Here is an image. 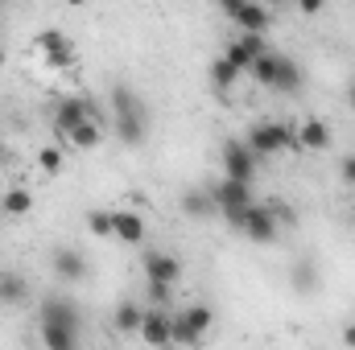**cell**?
<instances>
[{"mask_svg":"<svg viewBox=\"0 0 355 350\" xmlns=\"http://www.w3.org/2000/svg\"><path fill=\"white\" fill-rule=\"evenodd\" d=\"M265 54H268V42L261 37V33H240V37L227 46V54H223V58H227L240 75H252V66H257Z\"/></svg>","mask_w":355,"mask_h":350,"instance_id":"7","label":"cell"},{"mask_svg":"<svg viewBox=\"0 0 355 350\" xmlns=\"http://www.w3.org/2000/svg\"><path fill=\"white\" fill-rule=\"evenodd\" d=\"M87 120H95V111H91L87 99H79V95H67V99H58L54 103V132L67 140L79 124H87Z\"/></svg>","mask_w":355,"mask_h":350,"instance_id":"9","label":"cell"},{"mask_svg":"<svg viewBox=\"0 0 355 350\" xmlns=\"http://www.w3.org/2000/svg\"><path fill=\"white\" fill-rule=\"evenodd\" d=\"M29 301V280L21 272H0V305H25Z\"/></svg>","mask_w":355,"mask_h":350,"instance_id":"19","label":"cell"},{"mask_svg":"<svg viewBox=\"0 0 355 350\" xmlns=\"http://www.w3.org/2000/svg\"><path fill=\"white\" fill-rule=\"evenodd\" d=\"M87 231L95 235V239L112 235V210H91V214H87Z\"/></svg>","mask_w":355,"mask_h":350,"instance_id":"25","label":"cell"},{"mask_svg":"<svg viewBox=\"0 0 355 350\" xmlns=\"http://www.w3.org/2000/svg\"><path fill=\"white\" fill-rule=\"evenodd\" d=\"M0 210H4V214H29V210H33V194H29L25 185H12V190H4V198H0Z\"/></svg>","mask_w":355,"mask_h":350,"instance_id":"20","label":"cell"},{"mask_svg":"<svg viewBox=\"0 0 355 350\" xmlns=\"http://www.w3.org/2000/svg\"><path fill=\"white\" fill-rule=\"evenodd\" d=\"M112 235L120 243H145V214L141 210H112Z\"/></svg>","mask_w":355,"mask_h":350,"instance_id":"14","label":"cell"},{"mask_svg":"<svg viewBox=\"0 0 355 350\" xmlns=\"http://www.w3.org/2000/svg\"><path fill=\"white\" fill-rule=\"evenodd\" d=\"M211 202H215V210H244V206H252L257 198H252V185L248 181H232V177H223V181H215L211 190Z\"/></svg>","mask_w":355,"mask_h":350,"instance_id":"11","label":"cell"},{"mask_svg":"<svg viewBox=\"0 0 355 350\" xmlns=\"http://www.w3.org/2000/svg\"><path fill=\"white\" fill-rule=\"evenodd\" d=\"M54 272H58L62 280H83V276H87V260H83V252H75V248H58V252H54Z\"/></svg>","mask_w":355,"mask_h":350,"instance_id":"17","label":"cell"},{"mask_svg":"<svg viewBox=\"0 0 355 350\" xmlns=\"http://www.w3.org/2000/svg\"><path fill=\"white\" fill-rule=\"evenodd\" d=\"M182 210H186V214H211L215 202H211L207 190H186V194H182Z\"/></svg>","mask_w":355,"mask_h":350,"instance_id":"23","label":"cell"},{"mask_svg":"<svg viewBox=\"0 0 355 350\" xmlns=\"http://www.w3.org/2000/svg\"><path fill=\"white\" fill-rule=\"evenodd\" d=\"M347 103L355 107V79H352V87H347Z\"/></svg>","mask_w":355,"mask_h":350,"instance_id":"31","label":"cell"},{"mask_svg":"<svg viewBox=\"0 0 355 350\" xmlns=\"http://www.w3.org/2000/svg\"><path fill=\"white\" fill-rule=\"evenodd\" d=\"M37 326H42V347L46 350H79L83 338V313L75 301L67 297H46L37 309Z\"/></svg>","mask_w":355,"mask_h":350,"instance_id":"1","label":"cell"},{"mask_svg":"<svg viewBox=\"0 0 355 350\" xmlns=\"http://www.w3.org/2000/svg\"><path fill=\"white\" fill-rule=\"evenodd\" d=\"M211 330H215L211 305H186V309L170 313V338H174L178 347H198Z\"/></svg>","mask_w":355,"mask_h":350,"instance_id":"6","label":"cell"},{"mask_svg":"<svg viewBox=\"0 0 355 350\" xmlns=\"http://www.w3.org/2000/svg\"><path fill=\"white\" fill-rule=\"evenodd\" d=\"M141 317H145V305L120 301L116 313H112V330H116V334H137V330H141Z\"/></svg>","mask_w":355,"mask_h":350,"instance_id":"18","label":"cell"},{"mask_svg":"<svg viewBox=\"0 0 355 350\" xmlns=\"http://www.w3.org/2000/svg\"><path fill=\"white\" fill-rule=\"evenodd\" d=\"M223 12L240 25V33H261V37H265V29L272 25V12H268L265 4H252V0H244V4H240V0H227Z\"/></svg>","mask_w":355,"mask_h":350,"instance_id":"10","label":"cell"},{"mask_svg":"<svg viewBox=\"0 0 355 350\" xmlns=\"http://www.w3.org/2000/svg\"><path fill=\"white\" fill-rule=\"evenodd\" d=\"M293 284H297L302 293L318 288V272H314V264H310V260H297V268H293Z\"/></svg>","mask_w":355,"mask_h":350,"instance_id":"24","label":"cell"},{"mask_svg":"<svg viewBox=\"0 0 355 350\" xmlns=\"http://www.w3.org/2000/svg\"><path fill=\"white\" fill-rule=\"evenodd\" d=\"M343 347H347V350H355V322L347 326V330H343Z\"/></svg>","mask_w":355,"mask_h":350,"instance_id":"29","label":"cell"},{"mask_svg":"<svg viewBox=\"0 0 355 350\" xmlns=\"http://www.w3.org/2000/svg\"><path fill=\"white\" fill-rule=\"evenodd\" d=\"M236 79H240V71H236L227 58H215V62H211V87L215 91H232Z\"/></svg>","mask_w":355,"mask_h":350,"instance_id":"21","label":"cell"},{"mask_svg":"<svg viewBox=\"0 0 355 350\" xmlns=\"http://www.w3.org/2000/svg\"><path fill=\"white\" fill-rule=\"evenodd\" d=\"M112 116H116V136L124 145H141L149 136V107L145 99H137L132 87H112Z\"/></svg>","mask_w":355,"mask_h":350,"instance_id":"2","label":"cell"},{"mask_svg":"<svg viewBox=\"0 0 355 350\" xmlns=\"http://www.w3.org/2000/svg\"><path fill=\"white\" fill-rule=\"evenodd\" d=\"M339 177H343V185H355V153H352V157H343V165H339Z\"/></svg>","mask_w":355,"mask_h":350,"instance_id":"28","label":"cell"},{"mask_svg":"<svg viewBox=\"0 0 355 350\" xmlns=\"http://www.w3.org/2000/svg\"><path fill=\"white\" fill-rule=\"evenodd\" d=\"M219 161H223V177H232V181H248V185H252V177H257V153H252L244 140H227Z\"/></svg>","mask_w":355,"mask_h":350,"instance_id":"8","label":"cell"},{"mask_svg":"<svg viewBox=\"0 0 355 350\" xmlns=\"http://www.w3.org/2000/svg\"><path fill=\"white\" fill-rule=\"evenodd\" d=\"M37 165H42L46 174H58V169H62V153L50 145V149H42V153H37Z\"/></svg>","mask_w":355,"mask_h":350,"instance_id":"26","label":"cell"},{"mask_svg":"<svg viewBox=\"0 0 355 350\" xmlns=\"http://www.w3.org/2000/svg\"><path fill=\"white\" fill-rule=\"evenodd\" d=\"M327 145H331V128H327L322 120H302V124H297V149L318 153V149H327Z\"/></svg>","mask_w":355,"mask_h":350,"instance_id":"16","label":"cell"},{"mask_svg":"<svg viewBox=\"0 0 355 350\" xmlns=\"http://www.w3.org/2000/svg\"><path fill=\"white\" fill-rule=\"evenodd\" d=\"M33 50L46 54V66H67V62L75 58V54H71V42H67L62 29H42V33L33 37Z\"/></svg>","mask_w":355,"mask_h":350,"instance_id":"13","label":"cell"},{"mask_svg":"<svg viewBox=\"0 0 355 350\" xmlns=\"http://www.w3.org/2000/svg\"><path fill=\"white\" fill-rule=\"evenodd\" d=\"M223 219H227L232 231H240V235L252 239V243H272V239L281 235V223H277L272 206H265V202H252V206H244V210H227Z\"/></svg>","mask_w":355,"mask_h":350,"instance_id":"3","label":"cell"},{"mask_svg":"<svg viewBox=\"0 0 355 350\" xmlns=\"http://www.w3.org/2000/svg\"><path fill=\"white\" fill-rule=\"evenodd\" d=\"M145 284H170L174 288L182 280V260L170 252H145Z\"/></svg>","mask_w":355,"mask_h":350,"instance_id":"12","label":"cell"},{"mask_svg":"<svg viewBox=\"0 0 355 350\" xmlns=\"http://www.w3.org/2000/svg\"><path fill=\"white\" fill-rule=\"evenodd\" d=\"M252 79L268 91H281V95H293V91H302V66L289 58V54H277V50H268L265 58L252 66Z\"/></svg>","mask_w":355,"mask_h":350,"instance_id":"4","label":"cell"},{"mask_svg":"<svg viewBox=\"0 0 355 350\" xmlns=\"http://www.w3.org/2000/svg\"><path fill=\"white\" fill-rule=\"evenodd\" d=\"M67 140H71L75 149H95V145L103 140V128H99V120H87V124H79Z\"/></svg>","mask_w":355,"mask_h":350,"instance_id":"22","label":"cell"},{"mask_svg":"<svg viewBox=\"0 0 355 350\" xmlns=\"http://www.w3.org/2000/svg\"><path fill=\"white\" fill-rule=\"evenodd\" d=\"M145 288H149V301H153V309H166V305H170V293H174L170 284H145Z\"/></svg>","mask_w":355,"mask_h":350,"instance_id":"27","label":"cell"},{"mask_svg":"<svg viewBox=\"0 0 355 350\" xmlns=\"http://www.w3.org/2000/svg\"><path fill=\"white\" fill-rule=\"evenodd\" d=\"M149 347H170L174 338H170V313L166 309H145V317H141V330H137Z\"/></svg>","mask_w":355,"mask_h":350,"instance_id":"15","label":"cell"},{"mask_svg":"<svg viewBox=\"0 0 355 350\" xmlns=\"http://www.w3.org/2000/svg\"><path fill=\"white\" fill-rule=\"evenodd\" d=\"M244 145L257 153V161H261V157H272V153L297 145V124H289V120H261V124L248 128Z\"/></svg>","mask_w":355,"mask_h":350,"instance_id":"5","label":"cell"},{"mask_svg":"<svg viewBox=\"0 0 355 350\" xmlns=\"http://www.w3.org/2000/svg\"><path fill=\"white\" fill-rule=\"evenodd\" d=\"M297 8H302V12H306V17H310V12H318V8H322V4H318V0H302V4H297Z\"/></svg>","mask_w":355,"mask_h":350,"instance_id":"30","label":"cell"}]
</instances>
